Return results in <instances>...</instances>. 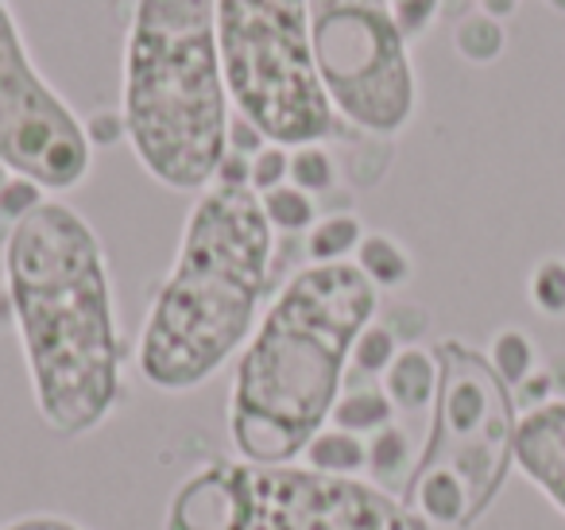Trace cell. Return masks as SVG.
I'll use <instances>...</instances> for the list:
<instances>
[{"mask_svg": "<svg viewBox=\"0 0 565 530\" xmlns=\"http://www.w3.org/2000/svg\"><path fill=\"white\" fill-rule=\"evenodd\" d=\"M4 298L43 426L66 442L102 430L125 399V333L102 236L71 202L9 225Z\"/></svg>", "mask_w": 565, "mask_h": 530, "instance_id": "cell-1", "label": "cell"}, {"mask_svg": "<svg viewBox=\"0 0 565 530\" xmlns=\"http://www.w3.org/2000/svg\"><path fill=\"white\" fill-rule=\"evenodd\" d=\"M380 314L356 264H302L241 349L228 383V442L252 465H295L330 426L353 344Z\"/></svg>", "mask_w": 565, "mask_h": 530, "instance_id": "cell-2", "label": "cell"}, {"mask_svg": "<svg viewBox=\"0 0 565 530\" xmlns=\"http://www.w3.org/2000/svg\"><path fill=\"white\" fill-rule=\"evenodd\" d=\"M275 229L244 182L194 198L179 248L156 287L136 341V368L163 395L198 391L248 344L267 298Z\"/></svg>", "mask_w": 565, "mask_h": 530, "instance_id": "cell-3", "label": "cell"}, {"mask_svg": "<svg viewBox=\"0 0 565 530\" xmlns=\"http://www.w3.org/2000/svg\"><path fill=\"white\" fill-rule=\"evenodd\" d=\"M120 120L148 179L174 194L213 187L233 132L213 0H132Z\"/></svg>", "mask_w": 565, "mask_h": 530, "instance_id": "cell-4", "label": "cell"}, {"mask_svg": "<svg viewBox=\"0 0 565 530\" xmlns=\"http://www.w3.org/2000/svg\"><path fill=\"white\" fill-rule=\"evenodd\" d=\"M430 434L399 499L430 530H472L500 499L515 465V391L461 337H441Z\"/></svg>", "mask_w": 565, "mask_h": 530, "instance_id": "cell-5", "label": "cell"}, {"mask_svg": "<svg viewBox=\"0 0 565 530\" xmlns=\"http://www.w3.org/2000/svg\"><path fill=\"white\" fill-rule=\"evenodd\" d=\"M163 530H430L369 476L241 457L194 468L167 499Z\"/></svg>", "mask_w": 565, "mask_h": 530, "instance_id": "cell-6", "label": "cell"}, {"mask_svg": "<svg viewBox=\"0 0 565 530\" xmlns=\"http://www.w3.org/2000/svg\"><path fill=\"white\" fill-rule=\"evenodd\" d=\"M213 28L233 113L267 144L307 148L361 136L318 78L307 0H213Z\"/></svg>", "mask_w": 565, "mask_h": 530, "instance_id": "cell-7", "label": "cell"}, {"mask_svg": "<svg viewBox=\"0 0 565 530\" xmlns=\"http://www.w3.org/2000/svg\"><path fill=\"white\" fill-rule=\"evenodd\" d=\"M326 97L353 132L395 140L418 113V74L387 0H307Z\"/></svg>", "mask_w": 565, "mask_h": 530, "instance_id": "cell-8", "label": "cell"}, {"mask_svg": "<svg viewBox=\"0 0 565 530\" xmlns=\"http://www.w3.org/2000/svg\"><path fill=\"white\" fill-rule=\"evenodd\" d=\"M0 167L51 198L94 171L86 120L35 66L12 0H0Z\"/></svg>", "mask_w": 565, "mask_h": 530, "instance_id": "cell-9", "label": "cell"}, {"mask_svg": "<svg viewBox=\"0 0 565 530\" xmlns=\"http://www.w3.org/2000/svg\"><path fill=\"white\" fill-rule=\"evenodd\" d=\"M515 468L565 515V399L519 418Z\"/></svg>", "mask_w": 565, "mask_h": 530, "instance_id": "cell-10", "label": "cell"}, {"mask_svg": "<svg viewBox=\"0 0 565 530\" xmlns=\"http://www.w3.org/2000/svg\"><path fill=\"white\" fill-rule=\"evenodd\" d=\"M380 388L387 391L395 411L403 414L430 411L434 395H438V357H434V349H423V344L399 349L392 368L380 375Z\"/></svg>", "mask_w": 565, "mask_h": 530, "instance_id": "cell-11", "label": "cell"}, {"mask_svg": "<svg viewBox=\"0 0 565 530\" xmlns=\"http://www.w3.org/2000/svg\"><path fill=\"white\" fill-rule=\"evenodd\" d=\"M353 264L361 267V275L380 295H384V290L407 287V283L415 279V256H411L407 244L392 233H364Z\"/></svg>", "mask_w": 565, "mask_h": 530, "instance_id": "cell-12", "label": "cell"}, {"mask_svg": "<svg viewBox=\"0 0 565 530\" xmlns=\"http://www.w3.org/2000/svg\"><path fill=\"white\" fill-rule=\"evenodd\" d=\"M395 414L399 411L392 406V399H387V391L380 388V383H361V388L341 391L338 406H333V414H330V426L349 430V434H356V437H372L384 426H392Z\"/></svg>", "mask_w": 565, "mask_h": 530, "instance_id": "cell-13", "label": "cell"}, {"mask_svg": "<svg viewBox=\"0 0 565 530\" xmlns=\"http://www.w3.org/2000/svg\"><path fill=\"white\" fill-rule=\"evenodd\" d=\"M302 465L315 468V473L330 476H361L369 473V437H356L349 430L326 426L315 434V442L302 453Z\"/></svg>", "mask_w": 565, "mask_h": 530, "instance_id": "cell-14", "label": "cell"}, {"mask_svg": "<svg viewBox=\"0 0 565 530\" xmlns=\"http://www.w3.org/2000/svg\"><path fill=\"white\" fill-rule=\"evenodd\" d=\"M364 233L369 229L361 225V218L353 210L326 213L307 233V264H353Z\"/></svg>", "mask_w": 565, "mask_h": 530, "instance_id": "cell-15", "label": "cell"}, {"mask_svg": "<svg viewBox=\"0 0 565 530\" xmlns=\"http://www.w3.org/2000/svg\"><path fill=\"white\" fill-rule=\"evenodd\" d=\"M484 357H488V364L495 368V375H500L511 391H515L519 383H526L542 368L539 344H534V337L526 333V329H519V326L495 329L492 341H488Z\"/></svg>", "mask_w": 565, "mask_h": 530, "instance_id": "cell-16", "label": "cell"}, {"mask_svg": "<svg viewBox=\"0 0 565 530\" xmlns=\"http://www.w3.org/2000/svg\"><path fill=\"white\" fill-rule=\"evenodd\" d=\"M415 457L418 453H411L407 430L392 422V426H384L380 434L369 437V480L392 491L395 480L407 484L411 468H415Z\"/></svg>", "mask_w": 565, "mask_h": 530, "instance_id": "cell-17", "label": "cell"}, {"mask_svg": "<svg viewBox=\"0 0 565 530\" xmlns=\"http://www.w3.org/2000/svg\"><path fill=\"white\" fill-rule=\"evenodd\" d=\"M454 51L472 66H492L495 59L508 51V28L477 9V12H469L465 20H457Z\"/></svg>", "mask_w": 565, "mask_h": 530, "instance_id": "cell-18", "label": "cell"}, {"mask_svg": "<svg viewBox=\"0 0 565 530\" xmlns=\"http://www.w3.org/2000/svg\"><path fill=\"white\" fill-rule=\"evenodd\" d=\"M259 205H264L267 225H271L275 233H287V236L310 233L318 221V202L307 194V190L295 187V182H282V187L259 194Z\"/></svg>", "mask_w": 565, "mask_h": 530, "instance_id": "cell-19", "label": "cell"}, {"mask_svg": "<svg viewBox=\"0 0 565 530\" xmlns=\"http://www.w3.org/2000/svg\"><path fill=\"white\" fill-rule=\"evenodd\" d=\"M310 198L330 194L338 187V159L326 144H307V148H291V179Z\"/></svg>", "mask_w": 565, "mask_h": 530, "instance_id": "cell-20", "label": "cell"}, {"mask_svg": "<svg viewBox=\"0 0 565 530\" xmlns=\"http://www.w3.org/2000/svg\"><path fill=\"white\" fill-rule=\"evenodd\" d=\"M526 298L542 318H565V256H542L531 267Z\"/></svg>", "mask_w": 565, "mask_h": 530, "instance_id": "cell-21", "label": "cell"}, {"mask_svg": "<svg viewBox=\"0 0 565 530\" xmlns=\"http://www.w3.org/2000/svg\"><path fill=\"white\" fill-rule=\"evenodd\" d=\"M399 337L392 333V329L380 321H372L369 329H364L361 337H356L353 344V360H349V372H361V375H384L387 368H392V360L399 357Z\"/></svg>", "mask_w": 565, "mask_h": 530, "instance_id": "cell-22", "label": "cell"}, {"mask_svg": "<svg viewBox=\"0 0 565 530\" xmlns=\"http://www.w3.org/2000/svg\"><path fill=\"white\" fill-rule=\"evenodd\" d=\"M291 179V148H279V144H264L256 156H248V187L256 194L282 187Z\"/></svg>", "mask_w": 565, "mask_h": 530, "instance_id": "cell-23", "label": "cell"}, {"mask_svg": "<svg viewBox=\"0 0 565 530\" xmlns=\"http://www.w3.org/2000/svg\"><path fill=\"white\" fill-rule=\"evenodd\" d=\"M387 4H392V17H395V24H399V32L407 43L423 40L441 12V0H387Z\"/></svg>", "mask_w": 565, "mask_h": 530, "instance_id": "cell-24", "label": "cell"}, {"mask_svg": "<svg viewBox=\"0 0 565 530\" xmlns=\"http://www.w3.org/2000/svg\"><path fill=\"white\" fill-rule=\"evenodd\" d=\"M380 321H384V326L399 337L403 349H407V344H418V337L430 329V314H426L423 306H415V303L392 306V314H387V318H380Z\"/></svg>", "mask_w": 565, "mask_h": 530, "instance_id": "cell-25", "label": "cell"}, {"mask_svg": "<svg viewBox=\"0 0 565 530\" xmlns=\"http://www.w3.org/2000/svg\"><path fill=\"white\" fill-rule=\"evenodd\" d=\"M0 530H89V527L78 519H71V515L32 511V515H17V519L0 522Z\"/></svg>", "mask_w": 565, "mask_h": 530, "instance_id": "cell-26", "label": "cell"}, {"mask_svg": "<svg viewBox=\"0 0 565 530\" xmlns=\"http://www.w3.org/2000/svg\"><path fill=\"white\" fill-rule=\"evenodd\" d=\"M542 364H546V375H550V383H554V399H565V352L542 360Z\"/></svg>", "mask_w": 565, "mask_h": 530, "instance_id": "cell-27", "label": "cell"}, {"mask_svg": "<svg viewBox=\"0 0 565 530\" xmlns=\"http://www.w3.org/2000/svg\"><path fill=\"white\" fill-rule=\"evenodd\" d=\"M480 4V12L484 17H492V20H508V17H515V9H519V0H477Z\"/></svg>", "mask_w": 565, "mask_h": 530, "instance_id": "cell-28", "label": "cell"}, {"mask_svg": "<svg viewBox=\"0 0 565 530\" xmlns=\"http://www.w3.org/2000/svg\"><path fill=\"white\" fill-rule=\"evenodd\" d=\"M546 4H550L554 12H562V17H565V0H546Z\"/></svg>", "mask_w": 565, "mask_h": 530, "instance_id": "cell-29", "label": "cell"}]
</instances>
